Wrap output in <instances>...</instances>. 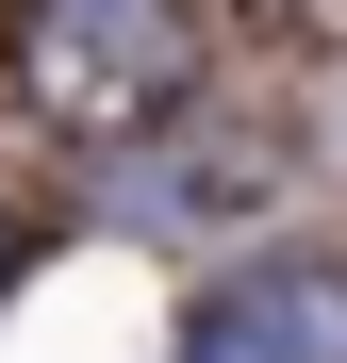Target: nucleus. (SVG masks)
<instances>
[{
    "label": "nucleus",
    "mask_w": 347,
    "mask_h": 363,
    "mask_svg": "<svg viewBox=\"0 0 347 363\" xmlns=\"http://www.w3.org/2000/svg\"><path fill=\"white\" fill-rule=\"evenodd\" d=\"M199 67L182 0H17V83L67 116V133H133V116H165Z\"/></svg>",
    "instance_id": "obj_1"
},
{
    "label": "nucleus",
    "mask_w": 347,
    "mask_h": 363,
    "mask_svg": "<svg viewBox=\"0 0 347 363\" xmlns=\"http://www.w3.org/2000/svg\"><path fill=\"white\" fill-rule=\"evenodd\" d=\"M182 363H347V281H331V264H265V281H231L215 314H199Z\"/></svg>",
    "instance_id": "obj_2"
}]
</instances>
